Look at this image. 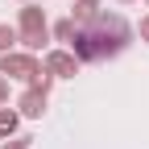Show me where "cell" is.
<instances>
[{
  "mask_svg": "<svg viewBox=\"0 0 149 149\" xmlns=\"http://www.w3.org/2000/svg\"><path fill=\"white\" fill-rule=\"evenodd\" d=\"M50 70H54V74H70V70H74V62L66 58V54H50Z\"/></svg>",
  "mask_w": 149,
  "mask_h": 149,
  "instance_id": "obj_3",
  "label": "cell"
},
{
  "mask_svg": "<svg viewBox=\"0 0 149 149\" xmlns=\"http://www.w3.org/2000/svg\"><path fill=\"white\" fill-rule=\"evenodd\" d=\"M13 42H17V33H13V29H0V50H8Z\"/></svg>",
  "mask_w": 149,
  "mask_h": 149,
  "instance_id": "obj_6",
  "label": "cell"
},
{
  "mask_svg": "<svg viewBox=\"0 0 149 149\" xmlns=\"http://www.w3.org/2000/svg\"><path fill=\"white\" fill-rule=\"evenodd\" d=\"M70 37H74V42H70L74 54H79V58H87V62H95V58H112V54L128 42V25L120 21V17L100 13V17H91L83 29H74Z\"/></svg>",
  "mask_w": 149,
  "mask_h": 149,
  "instance_id": "obj_1",
  "label": "cell"
},
{
  "mask_svg": "<svg viewBox=\"0 0 149 149\" xmlns=\"http://www.w3.org/2000/svg\"><path fill=\"white\" fill-rule=\"evenodd\" d=\"M8 70H13V74H29L33 62H29V58H4V74H8Z\"/></svg>",
  "mask_w": 149,
  "mask_h": 149,
  "instance_id": "obj_4",
  "label": "cell"
},
{
  "mask_svg": "<svg viewBox=\"0 0 149 149\" xmlns=\"http://www.w3.org/2000/svg\"><path fill=\"white\" fill-rule=\"evenodd\" d=\"M42 108H46V95H25V112L29 116H42Z\"/></svg>",
  "mask_w": 149,
  "mask_h": 149,
  "instance_id": "obj_5",
  "label": "cell"
},
{
  "mask_svg": "<svg viewBox=\"0 0 149 149\" xmlns=\"http://www.w3.org/2000/svg\"><path fill=\"white\" fill-rule=\"evenodd\" d=\"M25 37H29V46L46 42V25H42V13L37 8H25Z\"/></svg>",
  "mask_w": 149,
  "mask_h": 149,
  "instance_id": "obj_2",
  "label": "cell"
},
{
  "mask_svg": "<svg viewBox=\"0 0 149 149\" xmlns=\"http://www.w3.org/2000/svg\"><path fill=\"white\" fill-rule=\"evenodd\" d=\"M141 33H145V37H149V21H145V25H141Z\"/></svg>",
  "mask_w": 149,
  "mask_h": 149,
  "instance_id": "obj_7",
  "label": "cell"
}]
</instances>
